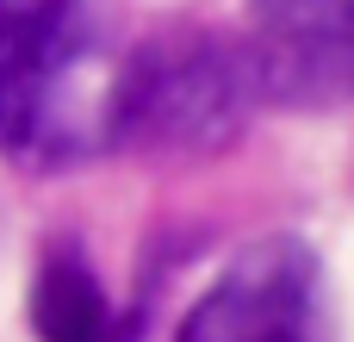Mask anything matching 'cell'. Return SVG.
<instances>
[{
  "label": "cell",
  "instance_id": "6da1fadb",
  "mask_svg": "<svg viewBox=\"0 0 354 342\" xmlns=\"http://www.w3.org/2000/svg\"><path fill=\"white\" fill-rule=\"evenodd\" d=\"M261 112L255 69L236 31L180 19L156 25L112 62L106 150L131 156H218Z\"/></svg>",
  "mask_w": 354,
  "mask_h": 342
},
{
  "label": "cell",
  "instance_id": "7a4b0ae2",
  "mask_svg": "<svg viewBox=\"0 0 354 342\" xmlns=\"http://www.w3.org/2000/svg\"><path fill=\"white\" fill-rule=\"evenodd\" d=\"M100 31L87 0H0V156L19 168H81L106 150Z\"/></svg>",
  "mask_w": 354,
  "mask_h": 342
},
{
  "label": "cell",
  "instance_id": "3957f363",
  "mask_svg": "<svg viewBox=\"0 0 354 342\" xmlns=\"http://www.w3.org/2000/svg\"><path fill=\"white\" fill-rule=\"evenodd\" d=\"M236 37L255 69L261 106H354V0H249Z\"/></svg>",
  "mask_w": 354,
  "mask_h": 342
},
{
  "label": "cell",
  "instance_id": "277c9868",
  "mask_svg": "<svg viewBox=\"0 0 354 342\" xmlns=\"http://www.w3.org/2000/svg\"><path fill=\"white\" fill-rule=\"evenodd\" d=\"M174 342H317V255L299 237L249 243L199 293Z\"/></svg>",
  "mask_w": 354,
  "mask_h": 342
},
{
  "label": "cell",
  "instance_id": "5b68a950",
  "mask_svg": "<svg viewBox=\"0 0 354 342\" xmlns=\"http://www.w3.org/2000/svg\"><path fill=\"white\" fill-rule=\"evenodd\" d=\"M31 330L37 342H137L143 312H118L81 243H50L31 280Z\"/></svg>",
  "mask_w": 354,
  "mask_h": 342
}]
</instances>
